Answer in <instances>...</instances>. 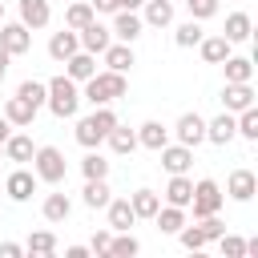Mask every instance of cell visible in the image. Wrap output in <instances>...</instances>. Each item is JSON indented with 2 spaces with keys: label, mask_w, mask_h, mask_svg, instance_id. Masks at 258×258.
<instances>
[{
  "label": "cell",
  "mask_w": 258,
  "mask_h": 258,
  "mask_svg": "<svg viewBox=\"0 0 258 258\" xmlns=\"http://www.w3.org/2000/svg\"><path fill=\"white\" fill-rule=\"evenodd\" d=\"M0 153H4V141H0Z\"/></svg>",
  "instance_id": "obj_51"
},
{
  "label": "cell",
  "mask_w": 258,
  "mask_h": 258,
  "mask_svg": "<svg viewBox=\"0 0 258 258\" xmlns=\"http://www.w3.org/2000/svg\"><path fill=\"white\" fill-rule=\"evenodd\" d=\"M77 40L85 44V52H105V48H109V28H105V24H97V16H93V20L81 28V36H77Z\"/></svg>",
  "instance_id": "obj_6"
},
{
  "label": "cell",
  "mask_w": 258,
  "mask_h": 258,
  "mask_svg": "<svg viewBox=\"0 0 258 258\" xmlns=\"http://www.w3.org/2000/svg\"><path fill=\"white\" fill-rule=\"evenodd\" d=\"M137 141H141V145H149V149H161V145L169 141V129H165V125H157V121H145V125H141V133H137Z\"/></svg>",
  "instance_id": "obj_17"
},
{
  "label": "cell",
  "mask_w": 258,
  "mask_h": 258,
  "mask_svg": "<svg viewBox=\"0 0 258 258\" xmlns=\"http://www.w3.org/2000/svg\"><path fill=\"white\" fill-rule=\"evenodd\" d=\"M198 40H202V28H198V24H194V20H189V24H181V28H177V44H185V48H189V44H198Z\"/></svg>",
  "instance_id": "obj_38"
},
{
  "label": "cell",
  "mask_w": 258,
  "mask_h": 258,
  "mask_svg": "<svg viewBox=\"0 0 258 258\" xmlns=\"http://www.w3.org/2000/svg\"><path fill=\"white\" fill-rule=\"evenodd\" d=\"M0 254H4V258H16L20 246H16V242H0Z\"/></svg>",
  "instance_id": "obj_46"
},
{
  "label": "cell",
  "mask_w": 258,
  "mask_h": 258,
  "mask_svg": "<svg viewBox=\"0 0 258 258\" xmlns=\"http://www.w3.org/2000/svg\"><path fill=\"white\" fill-rule=\"evenodd\" d=\"M230 194L246 202V198L254 194V173H250V169H234V173H230Z\"/></svg>",
  "instance_id": "obj_28"
},
{
  "label": "cell",
  "mask_w": 258,
  "mask_h": 258,
  "mask_svg": "<svg viewBox=\"0 0 258 258\" xmlns=\"http://www.w3.org/2000/svg\"><path fill=\"white\" fill-rule=\"evenodd\" d=\"M32 157H36V173H40L44 181H60V177H64V153H60V149L44 145V149H36Z\"/></svg>",
  "instance_id": "obj_5"
},
{
  "label": "cell",
  "mask_w": 258,
  "mask_h": 258,
  "mask_svg": "<svg viewBox=\"0 0 258 258\" xmlns=\"http://www.w3.org/2000/svg\"><path fill=\"white\" fill-rule=\"evenodd\" d=\"M0 44H4L8 52H24V48H28V28H24V24H4V28H0Z\"/></svg>",
  "instance_id": "obj_11"
},
{
  "label": "cell",
  "mask_w": 258,
  "mask_h": 258,
  "mask_svg": "<svg viewBox=\"0 0 258 258\" xmlns=\"http://www.w3.org/2000/svg\"><path fill=\"white\" fill-rule=\"evenodd\" d=\"M64 64H69V77H73V81H89V77L97 73V64H93V52H73Z\"/></svg>",
  "instance_id": "obj_15"
},
{
  "label": "cell",
  "mask_w": 258,
  "mask_h": 258,
  "mask_svg": "<svg viewBox=\"0 0 258 258\" xmlns=\"http://www.w3.org/2000/svg\"><path fill=\"white\" fill-rule=\"evenodd\" d=\"M181 242H185L189 250H202V246H206V234H202V226H189V230H181Z\"/></svg>",
  "instance_id": "obj_40"
},
{
  "label": "cell",
  "mask_w": 258,
  "mask_h": 258,
  "mask_svg": "<svg viewBox=\"0 0 258 258\" xmlns=\"http://www.w3.org/2000/svg\"><path fill=\"white\" fill-rule=\"evenodd\" d=\"M28 250H32V254H52V250H56V238H52L48 230H40V234L28 238Z\"/></svg>",
  "instance_id": "obj_37"
},
{
  "label": "cell",
  "mask_w": 258,
  "mask_h": 258,
  "mask_svg": "<svg viewBox=\"0 0 258 258\" xmlns=\"http://www.w3.org/2000/svg\"><path fill=\"white\" fill-rule=\"evenodd\" d=\"M0 20H4V0H0Z\"/></svg>",
  "instance_id": "obj_50"
},
{
  "label": "cell",
  "mask_w": 258,
  "mask_h": 258,
  "mask_svg": "<svg viewBox=\"0 0 258 258\" xmlns=\"http://www.w3.org/2000/svg\"><path fill=\"white\" fill-rule=\"evenodd\" d=\"M226 81H250V60L246 56H226Z\"/></svg>",
  "instance_id": "obj_34"
},
{
  "label": "cell",
  "mask_w": 258,
  "mask_h": 258,
  "mask_svg": "<svg viewBox=\"0 0 258 258\" xmlns=\"http://www.w3.org/2000/svg\"><path fill=\"white\" fill-rule=\"evenodd\" d=\"M4 73H8V64H0V81H4Z\"/></svg>",
  "instance_id": "obj_49"
},
{
  "label": "cell",
  "mask_w": 258,
  "mask_h": 258,
  "mask_svg": "<svg viewBox=\"0 0 258 258\" xmlns=\"http://www.w3.org/2000/svg\"><path fill=\"white\" fill-rule=\"evenodd\" d=\"M234 133H238V125H234V117H230V113H222V117H214V121L206 125V137H210V141H218V145H226Z\"/></svg>",
  "instance_id": "obj_13"
},
{
  "label": "cell",
  "mask_w": 258,
  "mask_h": 258,
  "mask_svg": "<svg viewBox=\"0 0 258 258\" xmlns=\"http://www.w3.org/2000/svg\"><path fill=\"white\" fill-rule=\"evenodd\" d=\"M189 161H194V149L189 145H161V165L169 173H185Z\"/></svg>",
  "instance_id": "obj_8"
},
{
  "label": "cell",
  "mask_w": 258,
  "mask_h": 258,
  "mask_svg": "<svg viewBox=\"0 0 258 258\" xmlns=\"http://www.w3.org/2000/svg\"><path fill=\"white\" fill-rule=\"evenodd\" d=\"M32 113H36V109H32L28 101H20V97H8V105H4V117H8V121H16V125H28V121H32Z\"/></svg>",
  "instance_id": "obj_26"
},
{
  "label": "cell",
  "mask_w": 258,
  "mask_h": 258,
  "mask_svg": "<svg viewBox=\"0 0 258 258\" xmlns=\"http://www.w3.org/2000/svg\"><path fill=\"white\" fill-rule=\"evenodd\" d=\"M77 48H81V40H77V32H69V28L52 32V40H48V52H52L56 60H69V56H73Z\"/></svg>",
  "instance_id": "obj_10"
},
{
  "label": "cell",
  "mask_w": 258,
  "mask_h": 258,
  "mask_svg": "<svg viewBox=\"0 0 258 258\" xmlns=\"http://www.w3.org/2000/svg\"><path fill=\"white\" fill-rule=\"evenodd\" d=\"M0 141H8V117H0Z\"/></svg>",
  "instance_id": "obj_47"
},
{
  "label": "cell",
  "mask_w": 258,
  "mask_h": 258,
  "mask_svg": "<svg viewBox=\"0 0 258 258\" xmlns=\"http://www.w3.org/2000/svg\"><path fill=\"white\" fill-rule=\"evenodd\" d=\"M189 194H194V181H189L185 173H173V181L165 185V198H169V206H189Z\"/></svg>",
  "instance_id": "obj_14"
},
{
  "label": "cell",
  "mask_w": 258,
  "mask_h": 258,
  "mask_svg": "<svg viewBox=\"0 0 258 258\" xmlns=\"http://www.w3.org/2000/svg\"><path fill=\"white\" fill-rule=\"evenodd\" d=\"M145 20H149V24H157V28H161V24H169V20H173L169 0H149V4H145Z\"/></svg>",
  "instance_id": "obj_32"
},
{
  "label": "cell",
  "mask_w": 258,
  "mask_h": 258,
  "mask_svg": "<svg viewBox=\"0 0 258 258\" xmlns=\"http://www.w3.org/2000/svg\"><path fill=\"white\" fill-rule=\"evenodd\" d=\"M246 36H250V16L246 12H234L226 20V40H246Z\"/></svg>",
  "instance_id": "obj_33"
},
{
  "label": "cell",
  "mask_w": 258,
  "mask_h": 258,
  "mask_svg": "<svg viewBox=\"0 0 258 258\" xmlns=\"http://www.w3.org/2000/svg\"><path fill=\"white\" fill-rule=\"evenodd\" d=\"M16 97H20V101H28L32 109H40V105H44V97H48V85H40V81H20Z\"/></svg>",
  "instance_id": "obj_23"
},
{
  "label": "cell",
  "mask_w": 258,
  "mask_h": 258,
  "mask_svg": "<svg viewBox=\"0 0 258 258\" xmlns=\"http://www.w3.org/2000/svg\"><path fill=\"white\" fill-rule=\"evenodd\" d=\"M81 169H85V177H105V173H109V161H105L101 153H89V157L81 161Z\"/></svg>",
  "instance_id": "obj_36"
},
{
  "label": "cell",
  "mask_w": 258,
  "mask_h": 258,
  "mask_svg": "<svg viewBox=\"0 0 258 258\" xmlns=\"http://www.w3.org/2000/svg\"><path fill=\"white\" fill-rule=\"evenodd\" d=\"M177 137H181V145L194 149V145L206 137V121H202L198 113H181V117H177Z\"/></svg>",
  "instance_id": "obj_7"
},
{
  "label": "cell",
  "mask_w": 258,
  "mask_h": 258,
  "mask_svg": "<svg viewBox=\"0 0 258 258\" xmlns=\"http://www.w3.org/2000/svg\"><path fill=\"white\" fill-rule=\"evenodd\" d=\"M105 64L117 69V73H125V69L133 64V48H129V44H109V48H105Z\"/></svg>",
  "instance_id": "obj_22"
},
{
  "label": "cell",
  "mask_w": 258,
  "mask_h": 258,
  "mask_svg": "<svg viewBox=\"0 0 258 258\" xmlns=\"http://www.w3.org/2000/svg\"><path fill=\"white\" fill-rule=\"evenodd\" d=\"M222 97H226V109H246V105H254V93H250L246 81H230Z\"/></svg>",
  "instance_id": "obj_12"
},
{
  "label": "cell",
  "mask_w": 258,
  "mask_h": 258,
  "mask_svg": "<svg viewBox=\"0 0 258 258\" xmlns=\"http://www.w3.org/2000/svg\"><path fill=\"white\" fill-rule=\"evenodd\" d=\"M89 20H93V4H89V0H73L69 12H64V24H69V28H85Z\"/></svg>",
  "instance_id": "obj_20"
},
{
  "label": "cell",
  "mask_w": 258,
  "mask_h": 258,
  "mask_svg": "<svg viewBox=\"0 0 258 258\" xmlns=\"http://www.w3.org/2000/svg\"><path fill=\"white\" fill-rule=\"evenodd\" d=\"M185 4H189L194 16H214L218 12V0H185Z\"/></svg>",
  "instance_id": "obj_42"
},
{
  "label": "cell",
  "mask_w": 258,
  "mask_h": 258,
  "mask_svg": "<svg viewBox=\"0 0 258 258\" xmlns=\"http://www.w3.org/2000/svg\"><path fill=\"white\" fill-rule=\"evenodd\" d=\"M234 125H238L242 137H258V113H254V105H246L242 109V121H234Z\"/></svg>",
  "instance_id": "obj_35"
},
{
  "label": "cell",
  "mask_w": 258,
  "mask_h": 258,
  "mask_svg": "<svg viewBox=\"0 0 258 258\" xmlns=\"http://www.w3.org/2000/svg\"><path fill=\"white\" fill-rule=\"evenodd\" d=\"M113 32H117V36H125V40H133V36L141 32V16H133V8L117 12V24H113Z\"/></svg>",
  "instance_id": "obj_25"
},
{
  "label": "cell",
  "mask_w": 258,
  "mask_h": 258,
  "mask_svg": "<svg viewBox=\"0 0 258 258\" xmlns=\"http://www.w3.org/2000/svg\"><path fill=\"white\" fill-rule=\"evenodd\" d=\"M133 218H137V214H133V206H129L125 198H121V202H109V226H113V230H129Z\"/></svg>",
  "instance_id": "obj_18"
},
{
  "label": "cell",
  "mask_w": 258,
  "mask_h": 258,
  "mask_svg": "<svg viewBox=\"0 0 258 258\" xmlns=\"http://www.w3.org/2000/svg\"><path fill=\"white\" fill-rule=\"evenodd\" d=\"M85 206H93V210L109 206V185H105V177H89V185H85Z\"/></svg>",
  "instance_id": "obj_24"
},
{
  "label": "cell",
  "mask_w": 258,
  "mask_h": 258,
  "mask_svg": "<svg viewBox=\"0 0 258 258\" xmlns=\"http://www.w3.org/2000/svg\"><path fill=\"white\" fill-rule=\"evenodd\" d=\"M8 198H16V202H28L32 198V189H36V177L28 173V169H16V173H8Z\"/></svg>",
  "instance_id": "obj_9"
},
{
  "label": "cell",
  "mask_w": 258,
  "mask_h": 258,
  "mask_svg": "<svg viewBox=\"0 0 258 258\" xmlns=\"http://www.w3.org/2000/svg\"><path fill=\"white\" fill-rule=\"evenodd\" d=\"M121 93H125V77H121L117 69L93 73V77H89V89H85V97H89L93 105H105V101H113V97H121Z\"/></svg>",
  "instance_id": "obj_3"
},
{
  "label": "cell",
  "mask_w": 258,
  "mask_h": 258,
  "mask_svg": "<svg viewBox=\"0 0 258 258\" xmlns=\"http://www.w3.org/2000/svg\"><path fill=\"white\" fill-rule=\"evenodd\" d=\"M109 254H117V258H133V254H137V242H133V238H117V242H109Z\"/></svg>",
  "instance_id": "obj_39"
},
{
  "label": "cell",
  "mask_w": 258,
  "mask_h": 258,
  "mask_svg": "<svg viewBox=\"0 0 258 258\" xmlns=\"http://www.w3.org/2000/svg\"><path fill=\"white\" fill-rule=\"evenodd\" d=\"M129 206H133L137 218H153V214H157V194H153V189H137Z\"/></svg>",
  "instance_id": "obj_29"
},
{
  "label": "cell",
  "mask_w": 258,
  "mask_h": 258,
  "mask_svg": "<svg viewBox=\"0 0 258 258\" xmlns=\"http://www.w3.org/2000/svg\"><path fill=\"white\" fill-rule=\"evenodd\" d=\"M69 210H73V206H69L64 194H48V198H44V218H48V222H64Z\"/></svg>",
  "instance_id": "obj_30"
},
{
  "label": "cell",
  "mask_w": 258,
  "mask_h": 258,
  "mask_svg": "<svg viewBox=\"0 0 258 258\" xmlns=\"http://www.w3.org/2000/svg\"><path fill=\"white\" fill-rule=\"evenodd\" d=\"M189 202H194V214L198 218H206V214H218V206H222V189H218V181H198L194 185V194H189Z\"/></svg>",
  "instance_id": "obj_4"
},
{
  "label": "cell",
  "mask_w": 258,
  "mask_h": 258,
  "mask_svg": "<svg viewBox=\"0 0 258 258\" xmlns=\"http://www.w3.org/2000/svg\"><path fill=\"white\" fill-rule=\"evenodd\" d=\"M222 230H226V226H222L214 214H206V218H202V234H206V242H210V238H222Z\"/></svg>",
  "instance_id": "obj_41"
},
{
  "label": "cell",
  "mask_w": 258,
  "mask_h": 258,
  "mask_svg": "<svg viewBox=\"0 0 258 258\" xmlns=\"http://www.w3.org/2000/svg\"><path fill=\"white\" fill-rule=\"evenodd\" d=\"M153 218H157V226H161L165 234H177V230L185 226V214H181V206H165V210L157 206V214H153Z\"/></svg>",
  "instance_id": "obj_19"
},
{
  "label": "cell",
  "mask_w": 258,
  "mask_h": 258,
  "mask_svg": "<svg viewBox=\"0 0 258 258\" xmlns=\"http://www.w3.org/2000/svg\"><path fill=\"white\" fill-rule=\"evenodd\" d=\"M93 12H117V0H89Z\"/></svg>",
  "instance_id": "obj_45"
},
{
  "label": "cell",
  "mask_w": 258,
  "mask_h": 258,
  "mask_svg": "<svg viewBox=\"0 0 258 258\" xmlns=\"http://www.w3.org/2000/svg\"><path fill=\"white\" fill-rule=\"evenodd\" d=\"M20 16H24V24H32V28L48 24V0H20Z\"/></svg>",
  "instance_id": "obj_16"
},
{
  "label": "cell",
  "mask_w": 258,
  "mask_h": 258,
  "mask_svg": "<svg viewBox=\"0 0 258 258\" xmlns=\"http://www.w3.org/2000/svg\"><path fill=\"white\" fill-rule=\"evenodd\" d=\"M4 153H8L12 161H32V153H36V149H32V141H28V137H8V141H4Z\"/></svg>",
  "instance_id": "obj_31"
},
{
  "label": "cell",
  "mask_w": 258,
  "mask_h": 258,
  "mask_svg": "<svg viewBox=\"0 0 258 258\" xmlns=\"http://www.w3.org/2000/svg\"><path fill=\"white\" fill-rule=\"evenodd\" d=\"M105 137H109V145H113L117 153H129V149L137 145V133H133V129H125V125H113Z\"/></svg>",
  "instance_id": "obj_27"
},
{
  "label": "cell",
  "mask_w": 258,
  "mask_h": 258,
  "mask_svg": "<svg viewBox=\"0 0 258 258\" xmlns=\"http://www.w3.org/2000/svg\"><path fill=\"white\" fill-rule=\"evenodd\" d=\"M141 0H117V8H137Z\"/></svg>",
  "instance_id": "obj_48"
},
{
  "label": "cell",
  "mask_w": 258,
  "mask_h": 258,
  "mask_svg": "<svg viewBox=\"0 0 258 258\" xmlns=\"http://www.w3.org/2000/svg\"><path fill=\"white\" fill-rule=\"evenodd\" d=\"M77 101H81V93H77L73 77H52L48 81V109L56 117H73L77 113Z\"/></svg>",
  "instance_id": "obj_2"
},
{
  "label": "cell",
  "mask_w": 258,
  "mask_h": 258,
  "mask_svg": "<svg viewBox=\"0 0 258 258\" xmlns=\"http://www.w3.org/2000/svg\"><path fill=\"white\" fill-rule=\"evenodd\" d=\"M113 125H117V113H113V109H105V105H97L85 121H77V141H81V145H97Z\"/></svg>",
  "instance_id": "obj_1"
},
{
  "label": "cell",
  "mask_w": 258,
  "mask_h": 258,
  "mask_svg": "<svg viewBox=\"0 0 258 258\" xmlns=\"http://www.w3.org/2000/svg\"><path fill=\"white\" fill-rule=\"evenodd\" d=\"M198 44H202V56L214 60V64L230 56V40H226V36H206V40H198Z\"/></svg>",
  "instance_id": "obj_21"
},
{
  "label": "cell",
  "mask_w": 258,
  "mask_h": 258,
  "mask_svg": "<svg viewBox=\"0 0 258 258\" xmlns=\"http://www.w3.org/2000/svg\"><path fill=\"white\" fill-rule=\"evenodd\" d=\"M222 254L242 258V254H246V242H242V238H222Z\"/></svg>",
  "instance_id": "obj_43"
},
{
  "label": "cell",
  "mask_w": 258,
  "mask_h": 258,
  "mask_svg": "<svg viewBox=\"0 0 258 258\" xmlns=\"http://www.w3.org/2000/svg\"><path fill=\"white\" fill-rule=\"evenodd\" d=\"M109 242H113V238H109L105 230H101V234H93V250H97V254H109Z\"/></svg>",
  "instance_id": "obj_44"
}]
</instances>
